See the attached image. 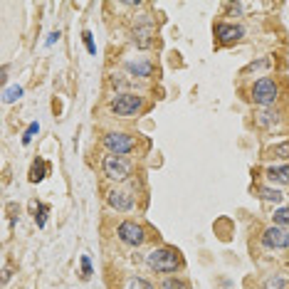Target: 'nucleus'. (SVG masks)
<instances>
[{
    "label": "nucleus",
    "mask_w": 289,
    "mask_h": 289,
    "mask_svg": "<svg viewBox=\"0 0 289 289\" xmlns=\"http://www.w3.org/2000/svg\"><path fill=\"white\" fill-rule=\"evenodd\" d=\"M146 262H148V267H151V269H156V272H176V269H178V265H181L178 255L173 252L170 247H161V250L148 252Z\"/></svg>",
    "instance_id": "nucleus-1"
},
{
    "label": "nucleus",
    "mask_w": 289,
    "mask_h": 289,
    "mask_svg": "<svg viewBox=\"0 0 289 289\" xmlns=\"http://www.w3.org/2000/svg\"><path fill=\"white\" fill-rule=\"evenodd\" d=\"M101 168H104V176L111 178V181H126L131 176V163L124 156H114V153L106 156Z\"/></svg>",
    "instance_id": "nucleus-2"
},
{
    "label": "nucleus",
    "mask_w": 289,
    "mask_h": 289,
    "mask_svg": "<svg viewBox=\"0 0 289 289\" xmlns=\"http://www.w3.org/2000/svg\"><path fill=\"white\" fill-rule=\"evenodd\" d=\"M144 99L139 94H119L117 99L111 101V109L119 114V117H134L136 111H141Z\"/></svg>",
    "instance_id": "nucleus-3"
},
{
    "label": "nucleus",
    "mask_w": 289,
    "mask_h": 289,
    "mask_svg": "<svg viewBox=\"0 0 289 289\" xmlns=\"http://www.w3.org/2000/svg\"><path fill=\"white\" fill-rule=\"evenodd\" d=\"M252 99H255L257 104H262V106L274 104V99H277V84H274L269 77H262V79L255 82V87H252Z\"/></svg>",
    "instance_id": "nucleus-4"
},
{
    "label": "nucleus",
    "mask_w": 289,
    "mask_h": 289,
    "mask_svg": "<svg viewBox=\"0 0 289 289\" xmlns=\"http://www.w3.org/2000/svg\"><path fill=\"white\" fill-rule=\"evenodd\" d=\"M117 235H119V240H121L124 245H131V247H139V245L146 240L144 227H141V225H136V222H131V220H126V222H121V225H119Z\"/></svg>",
    "instance_id": "nucleus-5"
},
{
    "label": "nucleus",
    "mask_w": 289,
    "mask_h": 289,
    "mask_svg": "<svg viewBox=\"0 0 289 289\" xmlns=\"http://www.w3.org/2000/svg\"><path fill=\"white\" fill-rule=\"evenodd\" d=\"M104 146L114 153V156H124V153H131L134 151V139L126 136V134H106L104 136Z\"/></svg>",
    "instance_id": "nucleus-6"
},
{
    "label": "nucleus",
    "mask_w": 289,
    "mask_h": 289,
    "mask_svg": "<svg viewBox=\"0 0 289 289\" xmlns=\"http://www.w3.org/2000/svg\"><path fill=\"white\" fill-rule=\"evenodd\" d=\"M262 245L269 250H282L289 245V233L282 227H267L265 235H262Z\"/></svg>",
    "instance_id": "nucleus-7"
},
{
    "label": "nucleus",
    "mask_w": 289,
    "mask_h": 289,
    "mask_svg": "<svg viewBox=\"0 0 289 289\" xmlns=\"http://www.w3.org/2000/svg\"><path fill=\"white\" fill-rule=\"evenodd\" d=\"M106 200H109L111 208H117V210H121V213H126V210L134 208V198H131L129 193H124V191H111V193L106 195Z\"/></svg>",
    "instance_id": "nucleus-8"
},
{
    "label": "nucleus",
    "mask_w": 289,
    "mask_h": 289,
    "mask_svg": "<svg viewBox=\"0 0 289 289\" xmlns=\"http://www.w3.org/2000/svg\"><path fill=\"white\" fill-rule=\"evenodd\" d=\"M242 27L240 25H227V23H220L217 25V37L222 40V42H233V40H240L242 37Z\"/></svg>",
    "instance_id": "nucleus-9"
},
{
    "label": "nucleus",
    "mask_w": 289,
    "mask_h": 289,
    "mask_svg": "<svg viewBox=\"0 0 289 289\" xmlns=\"http://www.w3.org/2000/svg\"><path fill=\"white\" fill-rule=\"evenodd\" d=\"M267 178L272 183H289V166H277L267 170Z\"/></svg>",
    "instance_id": "nucleus-10"
},
{
    "label": "nucleus",
    "mask_w": 289,
    "mask_h": 289,
    "mask_svg": "<svg viewBox=\"0 0 289 289\" xmlns=\"http://www.w3.org/2000/svg\"><path fill=\"white\" fill-rule=\"evenodd\" d=\"M277 121H279V114H277V111L262 109V111L257 114V124H260V126H265V129H267V126H272V124H277Z\"/></svg>",
    "instance_id": "nucleus-11"
},
{
    "label": "nucleus",
    "mask_w": 289,
    "mask_h": 289,
    "mask_svg": "<svg viewBox=\"0 0 289 289\" xmlns=\"http://www.w3.org/2000/svg\"><path fill=\"white\" fill-rule=\"evenodd\" d=\"M126 70L136 77H151V65L148 62H126Z\"/></svg>",
    "instance_id": "nucleus-12"
},
{
    "label": "nucleus",
    "mask_w": 289,
    "mask_h": 289,
    "mask_svg": "<svg viewBox=\"0 0 289 289\" xmlns=\"http://www.w3.org/2000/svg\"><path fill=\"white\" fill-rule=\"evenodd\" d=\"M134 35H136L134 40L139 42V47H148V45H151V40H148V37H151V25L136 27V32H134Z\"/></svg>",
    "instance_id": "nucleus-13"
},
{
    "label": "nucleus",
    "mask_w": 289,
    "mask_h": 289,
    "mask_svg": "<svg viewBox=\"0 0 289 289\" xmlns=\"http://www.w3.org/2000/svg\"><path fill=\"white\" fill-rule=\"evenodd\" d=\"M20 96H23V87H18V84H15V87H8V89L3 92V101H5V104H13V101H18Z\"/></svg>",
    "instance_id": "nucleus-14"
},
{
    "label": "nucleus",
    "mask_w": 289,
    "mask_h": 289,
    "mask_svg": "<svg viewBox=\"0 0 289 289\" xmlns=\"http://www.w3.org/2000/svg\"><path fill=\"white\" fill-rule=\"evenodd\" d=\"M45 170H47V163H45V161L35 163V166H32V170H30V181H32V183H40V181L45 178V176H42Z\"/></svg>",
    "instance_id": "nucleus-15"
},
{
    "label": "nucleus",
    "mask_w": 289,
    "mask_h": 289,
    "mask_svg": "<svg viewBox=\"0 0 289 289\" xmlns=\"http://www.w3.org/2000/svg\"><path fill=\"white\" fill-rule=\"evenodd\" d=\"M260 195H262L265 200H269V203H279V200L284 198V193H279L277 188H260Z\"/></svg>",
    "instance_id": "nucleus-16"
},
{
    "label": "nucleus",
    "mask_w": 289,
    "mask_h": 289,
    "mask_svg": "<svg viewBox=\"0 0 289 289\" xmlns=\"http://www.w3.org/2000/svg\"><path fill=\"white\" fill-rule=\"evenodd\" d=\"M269 156L272 158H287L289 156V141L287 144H279V146H272L269 148Z\"/></svg>",
    "instance_id": "nucleus-17"
},
{
    "label": "nucleus",
    "mask_w": 289,
    "mask_h": 289,
    "mask_svg": "<svg viewBox=\"0 0 289 289\" xmlns=\"http://www.w3.org/2000/svg\"><path fill=\"white\" fill-rule=\"evenodd\" d=\"M163 289H191V287H188V282H183V279L170 277V279L163 282Z\"/></svg>",
    "instance_id": "nucleus-18"
},
{
    "label": "nucleus",
    "mask_w": 289,
    "mask_h": 289,
    "mask_svg": "<svg viewBox=\"0 0 289 289\" xmlns=\"http://www.w3.org/2000/svg\"><path fill=\"white\" fill-rule=\"evenodd\" d=\"M274 222L277 225H289V208H279L274 213Z\"/></svg>",
    "instance_id": "nucleus-19"
},
{
    "label": "nucleus",
    "mask_w": 289,
    "mask_h": 289,
    "mask_svg": "<svg viewBox=\"0 0 289 289\" xmlns=\"http://www.w3.org/2000/svg\"><path fill=\"white\" fill-rule=\"evenodd\" d=\"M37 131H40V124H37V121H32V124H30V126H27V131H25V136H23V144H25V146H27V144H30V141H32V136H35V134H37Z\"/></svg>",
    "instance_id": "nucleus-20"
},
{
    "label": "nucleus",
    "mask_w": 289,
    "mask_h": 289,
    "mask_svg": "<svg viewBox=\"0 0 289 289\" xmlns=\"http://www.w3.org/2000/svg\"><path fill=\"white\" fill-rule=\"evenodd\" d=\"M126 289H153V287H151L146 279H139V277H134V279L129 282V287H126Z\"/></svg>",
    "instance_id": "nucleus-21"
},
{
    "label": "nucleus",
    "mask_w": 289,
    "mask_h": 289,
    "mask_svg": "<svg viewBox=\"0 0 289 289\" xmlns=\"http://www.w3.org/2000/svg\"><path fill=\"white\" fill-rule=\"evenodd\" d=\"M82 277H84V279L92 277V262H89L87 255H82Z\"/></svg>",
    "instance_id": "nucleus-22"
},
{
    "label": "nucleus",
    "mask_w": 289,
    "mask_h": 289,
    "mask_svg": "<svg viewBox=\"0 0 289 289\" xmlns=\"http://www.w3.org/2000/svg\"><path fill=\"white\" fill-rule=\"evenodd\" d=\"M265 289H284V279H279V277H272V279H267Z\"/></svg>",
    "instance_id": "nucleus-23"
},
{
    "label": "nucleus",
    "mask_w": 289,
    "mask_h": 289,
    "mask_svg": "<svg viewBox=\"0 0 289 289\" xmlns=\"http://www.w3.org/2000/svg\"><path fill=\"white\" fill-rule=\"evenodd\" d=\"M82 37H84V45H87L89 54H96V45H94V40H92V32H84Z\"/></svg>",
    "instance_id": "nucleus-24"
},
{
    "label": "nucleus",
    "mask_w": 289,
    "mask_h": 289,
    "mask_svg": "<svg viewBox=\"0 0 289 289\" xmlns=\"http://www.w3.org/2000/svg\"><path fill=\"white\" fill-rule=\"evenodd\" d=\"M45 213H47V205H40V215H35L40 227H45Z\"/></svg>",
    "instance_id": "nucleus-25"
},
{
    "label": "nucleus",
    "mask_w": 289,
    "mask_h": 289,
    "mask_svg": "<svg viewBox=\"0 0 289 289\" xmlns=\"http://www.w3.org/2000/svg\"><path fill=\"white\" fill-rule=\"evenodd\" d=\"M54 40H60V32H52V35H49V37H47V45H52V42H54Z\"/></svg>",
    "instance_id": "nucleus-26"
}]
</instances>
